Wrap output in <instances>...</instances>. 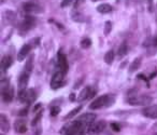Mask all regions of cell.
Listing matches in <instances>:
<instances>
[{"label":"cell","mask_w":157,"mask_h":135,"mask_svg":"<svg viewBox=\"0 0 157 135\" xmlns=\"http://www.w3.org/2000/svg\"><path fill=\"white\" fill-rule=\"evenodd\" d=\"M37 98V94L33 89H25L22 91H18V100L21 103H26L30 104L33 103Z\"/></svg>","instance_id":"4"},{"label":"cell","mask_w":157,"mask_h":135,"mask_svg":"<svg viewBox=\"0 0 157 135\" xmlns=\"http://www.w3.org/2000/svg\"><path fill=\"white\" fill-rule=\"evenodd\" d=\"M27 111H28V107H26L25 109H22V110L18 112V115H20V116H26L27 113H28Z\"/></svg>","instance_id":"34"},{"label":"cell","mask_w":157,"mask_h":135,"mask_svg":"<svg viewBox=\"0 0 157 135\" xmlns=\"http://www.w3.org/2000/svg\"><path fill=\"white\" fill-rule=\"evenodd\" d=\"M82 109V106H78V107H76V108H74V109H72L71 111H70L69 113H68L67 116L65 117V120H69V119H72V118L74 117L75 115H78V111L81 110Z\"/></svg>","instance_id":"24"},{"label":"cell","mask_w":157,"mask_h":135,"mask_svg":"<svg viewBox=\"0 0 157 135\" xmlns=\"http://www.w3.org/2000/svg\"><path fill=\"white\" fill-rule=\"evenodd\" d=\"M153 46H155V47H157V36L154 38V40H153Z\"/></svg>","instance_id":"39"},{"label":"cell","mask_w":157,"mask_h":135,"mask_svg":"<svg viewBox=\"0 0 157 135\" xmlns=\"http://www.w3.org/2000/svg\"><path fill=\"white\" fill-rule=\"evenodd\" d=\"M14 130L16 131L20 134L27 132V124H26V120L23 119H18L14 122Z\"/></svg>","instance_id":"15"},{"label":"cell","mask_w":157,"mask_h":135,"mask_svg":"<svg viewBox=\"0 0 157 135\" xmlns=\"http://www.w3.org/2000/svg\"><path fill=\"white\" fill-rule=\"evenodd\" d=\"M156 76H157V70H155V72H153V74H151V76L148 77V78H150V79H154Z\"/></svg>","instance_id":"38"},{"label":"cell","mask_w":157,"mask_h":135,"mask_svg":"<svg viewBox=\"0 0 157 135\" xmlns=\"http://www.w3.org/2000/svg\"><path fill=\"white\" fill-rule=\"evenodd\" d=\"M92 1H94V2H95V1H98V0H92Z\"/></svg>","instance_id":"41"},{"label":"cell","mask_w":157,"mask_h":135,"mask_svg":"<svg viewBox=\"0 0 157 135\" xmlns=\"http://www.w3.org/2000/svg\"><path fill=\"white\" fill-rule=\"evenodd\" d=\"M69 100H71V102H73V100H75V94H74V93H71V94H70Z\"/></svg>","instance_id":"37"},{"label":"cell","mask_w":157,"mask_h":135,"mask_svg":"<svg viewBox=\"0 0 157 135\" xmlns=\"http://www.w3.org/2000/svg\"><path fill=\"white\" fill-rule=\"evenodd\" d=\"M35 24H36V18H33V16H26L25 18V20L22 22V24H21V27H20V31H30L31 28H33L35 27Z\"/></svg>","instance_id":"8"},{"label":"cell","mask_w":157,"mask_h":135,"mask_svg":"<svg viewBox=\"0 0 157 135\" xmlns=\"http://www.w3.org/2000/svg\"><path fill=\"white\" fill-rule=\"evenodd\" d=\"M6 16H7V20H9L10 22H14L16 18V14L12 11H7L6 12Z\"/></svg>","instance_id":"26"},{"label":"cell","mask_w":157,"mask_h":135,"mask_svg":"<svg viewBox=\"0 0 157 135\" xmlns=\"http://www.w3.org/2000/svg\"><path fill=\"white\" fill-rule=\"evenodd\" d=\"M117 1H118V0H117Z\"/></svg>","instance_id":"42"},{"label":"cell","mask_w":157,"mask_h":135,"mask_svg":"<svg viewBox=\"0 0 157 135\" xmlns=\"http://www.w3.org/2000/svg\"><path fill=\"white\" fill-rule=\"evenodd\" d=\"M69 3H70V0H63V2H61L60 6H61V8H65L66 6H68Z\"/></svg>","instance_id":"36"},{"label":"cell","mask_w":157,"mask_h":135,"mask_svg":"<svg viewBox=\"0 0 157 135\" xmlns=\"http://www.w3.org/2000/svg\"><path fill=\"white\" fill-rule=\"evenodd\" d=\"M12 64H13V59H12L10 55H6V56H3L2 59H1V67H2V70L8 69Z\"/></svg>","instance_id":"18"},{"label":"cell","mask_w":157,"mask_h":135,"mask_svg":"<svg viewBox=\"0 0 157 135\" xmlns=\"http://www.w3.org/2000/svg\"><path fill=\"white\" fill-rule=\"evenodd\" d=\"M111 31H112V23L110 21H107L105 23V31H103V33H105V36H108L111 33Z\"/></svg>","instance_id":"25"},{"label":"cell","mask_w":157,"mask_h":135,"mask_svg":"<svg viewBox=\"0 0 157 135\" xmlns=\"http://www.w3.org/2000/svg\"><path fill=\"white\" fill-rule=\"evenodd\" d=\"M40 41H41V39L40 38H35V39H33V40H30V46H31V48H35V47H37V46H39V43H40Z\"/></svg>","instance_id":"30"},{"label":"cell","mask_w":157,"mask_h":135,"mask_svg":"<svg viewBox=\"0 0 157 135\" xmlns=\"http://www.w3.org/2000/svg\"><path fill=\"white\" fill-rule=\"evenodd\" d=\"M152 100L153 98L148 95H138L137 91L135 94H128V103L130 105H148Z\"/></svg>","instance_id":"3"},{"label":"cell","mask_w":157,"mask_h":135,"mask_svg":"<svg viewBox=\"0 0 157 135\" xmlns=\"http://www.w3.org/2000/svg\"><path fill=\"white\" fill-rule=\"evenodd\" d=\"M23 9H24V11L27 12V13H40V12L43 11V10L41 9V6L39 5V2L35 1V0L26 2L23 6Z\"/></svg>","instance_id":"7"},{"label":"cell","mask_w":157,"mask_h":135,"mask_svg":"<svg viewBox=\"0 0 157 135\" xmlns=\"http://www.w3.org/2000/svg\"><path fill=\"white\" fill-rule=\"evenodd\" d=\"M0 128H1V131L2 132H9L10 130V123H9V120H8V118L6 117L5 115H1L0 116Z\"/></svg>","instance_id":"17"},{"label":"cell","mask_w":157,"mask_h":135,"mask_svg":"<svg viewBox=\"0 0 157 135\" xmlns=\"http://www.w3.org/2000/svg\"><path fill=\"white\" fill-rule=\"evenodd\" d=\"M59 112H60V107L54 106V107H52V108H51V116H52V117H55V116H57Z\"/></svg>","instance_id":"29"},{"label":"cell","mask_w":157,"mask_h":135,"mask_svg":"<svg viewBox=\"0 0 157 135\" xmlns=\"http://www.w3.org/2000/svg\"><path fill=\"white\" fill-rule=\"evenodd\" d=\"M140 66H141V59L137 57V59H135V61L130 64V66H129V72L131 74V72L138 70L140 68Z\"/></svg>","instance_id":"20"},{"label":"cell","mask_w":157,"mask_h":135,"mask_svg":"<svg viewBox=\"0 0 157 135\" xmlns=\"http://www.w3.org/2000/svg\"><path fill=\"white\" fill-rule=\"evenodd\" d=\"M127 54V43L126 42H123L122 44L120 46V48H118L117 50V55L121 57H123L124 55Z\"/></svg>","instance_id":"23"},{"label":"cell","mask_w":157,"mask_h":135,"mask_svg":"<svg viewBox=\"0 0 157 135\" xmlns=\"http://www.w3.org/2000/svg\"><path fill=\"white\" fill-rule=\"evenodd\" d=\"M63 76H65V74H63V72H57L54 74V76L52 77V80H51V88H52L53 90H56L58 89V88L63 87V83H65V81H63Z\"/></svg>","instance_id":"6"},{"label":"cell","mask_w":157,"mask_h":135,"mask_svg":"<svg viewBox=\"0 0 157 135\" xmlns=\"http://www.w3.org/2000/svg\"><path fill=\"white\" fill-rule=\"evenodd\" d=\"M76 119L81 122L84 126H86V128L88 129V126H90V124L95 121V119H96V115H95V113H92V112L84 113V115H81L80 117H78Z\"/></svg>","instance_id":"9"},{"label":"cell","mask_w":157,"mask_h":135,"mask_svg":"<svg viewBox=\"0 0 157 135\" xmlns=\"http://www.w3.org/2000/svg\"><path fill=\"white\" fill-rule=\"evenodd\" d=\"M72 20L75 21V22H83L84 21V18L82 16V14H75V15H73V18H72Z\"/></svg>","instance_id":"32"},{"label":"cell","mask_w":157,"mask_h":135,"mask_svg":"<svg viewBox=\"0 0 157 135\" xmlns=\"http://www.w3.org/2000/svg\"><path fill=\"white\" fill-rule=\"evenodd\" d=\"M113 61H114V52L112 50L108 51L105 55V62L108 65H111V64L113 63Z\"/></svg>","instance_id":"22"},{"label":"cell","mask_w":157,"mask_h":135,"mask_svg":"<svg viewBox=\"0 0 157 135\" xmlns=\"http://www.w3.org/2000/svg\"><path fill=\"white\" fill-rule=\"evenodd\" d=\"M41 117H42V111H40V112H38L37 116L33 118V121H31V126H36V125H37V123L40 121V119H41Z\"/></svg>","instance_id":"28"},{"label":"cell","mask_w":157,"mask_h":135,"mask_svg":"<svg viewBox=\"0 0 157 135\" xmlns=\"http://www.w3.org/2000/svg\"><path fill=\"white\" fill-rule=\"evenodd\" d=\"M2 135H3V134H2Z\"/></svg>","instance_id":"43"},{"label":"cell","mask_w":157,"mask_h":135,"mask_svg":"<svg viewBox=\"0 0 157 135\" xmlns=\"http://www.w3.org/2000/svg\"><path fill=\"white\" fill-rule=\"evenodd\" d=\"M114 100H115L114 96H112L111 94H105V95H102V96H100V97L96 98V100L90 105V109H92V110H97V109L103 108V107L112 106Z\"/></svg>","instance_id":"2"},{"label":"cell","mask_w":157,"mask_h":135,"mask_svg":"<svg viewBox=\"0 0 157 135\" xmlns=\"http://www.w3.org/2000/svg\"><path fill=\"white\" fill-rule=\"evenodd\" d=\"M98 135H111V134H110V133H105V131H103V132L99 133Z\"/></svg>","instance_id":"40"},{"label":"cell","mask_w":157,"mask_h":135,"mask_svg":"<svg viewBox=\"0 0 157 135\" xmlns=\"http://www.w3.org/2000/svg\"><path fill=\"white\" fill-rule=\"evenodd\" d=\"M142 115L150 119H157V105H152V106L143 108Z\"/></svg>","instance_id":"13"},{"label":"cell","mask_w":157,"mask_h":135,"mask_svg":"<svg viewBox=\"0 0 157 135\" xmlns=\"http://www.w3.org/2000/svg\"><path fill=\"white\" fill-rule=\"evenodd\" d=\"M1 95H2V100L6 103L12 102L14 97V89L12 85L8 84L6 89H1Z\"/></svg>","instance_id":"10"},{"label":"cell","mask_w":157,"mask_h":135,"mask_svg":"<svg viewBox=\"0 0 157 135\" xmlns=\"http://www.w3.org/2000/svg\"><path fill=\"white\" fill-rule=\"evenodd\" d=\"M112 10H113L112 7L110 5H108V3H101L100 6L97 7V11H98L99 13H102V14L109 13V12H111Z\"/></svg>","instance_id":"19"},{"label":"cell","mask_w":157,"mask_h":135,"mask_svg":"<svg viewBox=\"0 0 157 135\" xmlns=\"http://www.w3.org/2000/svg\"><path fill=\"white\" fill-rule=\"evenodd\" d=\"M29 76L30 74L24 72L21 75L20 79H18V91H22V90L27 89V85H28V81H29Z\"/></svg>","instance_id":"14"},{"label":"cell","mask_w":157,"mask_h":135,"mask_svg":"<svg viewBox=\"0 0 157 135\" xmlns=\"http://www.w3.org/2000/svg\"><path fill=\"white\" fill-rule=\"evenodd\" d=\"M85 133H87V128L78 119L68 122L60 129L61 135H85Z\"/></svg>","instance_id":"1"},{"label":"cell","mask_w":157,"mask_h":135,"mask_svg":"<svg viewBox=\"0 0 157 135\" xmlns=\"http://www.w3.org/2000/svg\"><path fill=\"white\" fill-rule=\"evenodd\" d=\"M33 56L31 55V56L28 57V59H27L26 64H25V69L24 72H28V74H30L31 72H33Z\"/></svg>","instance_id":"21"},{"label":"cell","mask_w":157,"mask_h":135,"mask_svg":"<svg viewBox=\"0 0 157 135\" xmlns=\"http://www.w3.org/2000/svg\"><path fill=\"white\" fill-rule=\"evenodd\" d=\"M107 126V122L105 120H100V121H94L87 129V134L90 135H95L99 134V133L103 132Z\"/></svg>","instance_id":"5"},{"label":"cell","mask_w":157,"mask_h":135,"mask_svg":"<svg viewBox=\"0 0 157 135\" xmlns=\"http://www.w3.org/2000/svg\"><path fill=\"white\" fill-rule=\"evenodd\" d=\"M110 128H111L112 131H114V132H120L121 131V126L118 125L117 123H114V122L110 124Z\"/></svg>","instance_id":"31"},{"label":"cell","mask_w":157,"mask_h":135,"mask_svg":"<svg viewBox=\"0 0 157 135\" xmlns=\"http://www.w3.org/2000/svg\"><path fill=\"white\" fill-rule=\"evenodd\" d=\"M31 50V46L29 43H26L24 44V46L22 47V49L20 50V52H18L17 54V61L18 62H22L23 59H26V56L28 55L29 51Z\"/></svg>","instance_id":"16"},{"label":"cell","mask_w":157,"mask_h":135,"mask_svg":"<svg viewBox=\"0 0 157 135\" xmlns=\"http://www.w3.org/2000/svg\"><path fill=\"white\" fill-rule=\"evenodd\" d=\"M90 44H92V41H90V39H88V38L83 39V40H82V42H81V47L83 49H88L90 47Z\"/></svg>","instance_id":"27"},{"label":"cell","mask_w":157,"mask_h":135,"mask_svg":"<svg viewBox=\"0 0 157 135\" xmlns=\"http://www.w3.org/2000/svg\"><path fill=\"white\" fill-rule=\"evenodd\" d=\"M57 63H58V67L59 70L63 72V74H66L68 70V62H67V57L63 54L61 51L58 52V56H57Z\"/></svg>","instance_id":"12"},{"label":"cell","mask_w":157,"mask_h":135,"mask_svg":"<svg viewBox=\"0 0 157 135\" xmlns=\"http://www.w3.org/2000/svg\"><path fill=\"white\" fill-rule=\"evenodd\" d=\"M40 108H41V104H37L35 107H33V111H35V112H39Z\"/></svg>","instance_id":"35"},{"label":"cell","mask_w":157,"mask_h":135,"mask_svg":"<svg viewBox=\"0 0 157 135\" xmlns=\"http://www.w3.org/2000/svg\"><path fill=\"white\" fill-rule=\"evenodd\" d=\"M137 77H138V79H141V80H144V81H145V82H146V85H147V87H150V83H148V80L145 78V76H144V75L139 74Z\"/></svg>","instance_id":"33"},{"label":"cell","mask_w":157,"mask_h":135,"mask_svg":"<svg viewBox=\"0 0 157 135\" xmlns=\"http://www.w3.org/2000/svg\"><path fill=\"white\" fill-rule=\"evenodd\" d=\"M95 94H96V91L94 89H92V87H86L81 91V93H80V95L78 97V100L82 102V100H85L87 98L94 97Z\"/></svg>","instance_id":"11"}]
</instances>
